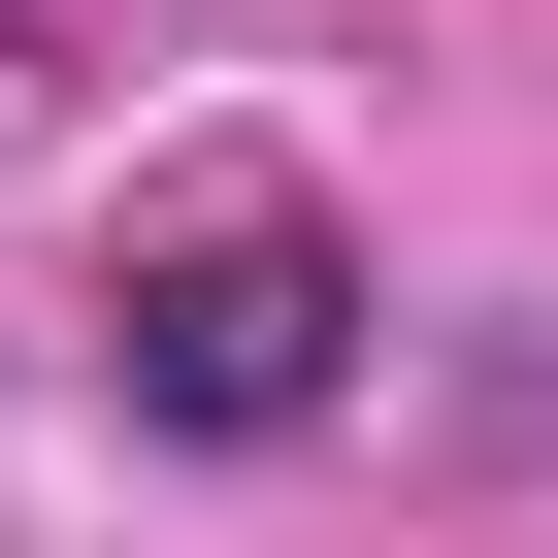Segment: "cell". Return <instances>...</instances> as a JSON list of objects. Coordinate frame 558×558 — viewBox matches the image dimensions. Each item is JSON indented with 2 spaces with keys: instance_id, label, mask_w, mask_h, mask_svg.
I'll return each mask as SVG.
<instances>
[{
  "instance_id": "obj_1",
  "label": "cell",
  "mask_w": 558,
  "mask_h": 558,
  "mask_svg": "<svg viewBox=\"0 0 558 558\" xmlns=\"http://www.w3.org/2000/svg\"><path fill=\"white\" fill-rule=\"evenodd\" d=\"M132 395H165V427H296V395H329V263H296V230H230V263H165V329H132Z\"/></svg>"
}]
</instances>
